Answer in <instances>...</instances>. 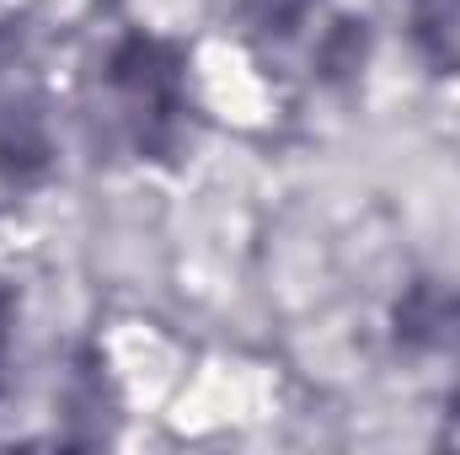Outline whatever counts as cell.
<instances>
[{"label": "cell", "mask_w": 460, "mask_h": 455, "mask_svg": "<svg viewBox=\"0 0 460 455\" xmlns=\"http://www.w3.org/2000/svg\"><path fill=\"white\" fill-rule=\"evenodd\" d=\"M113 86L139 145H155L172 134V123L182 113V76H177V54L166 43L128 38L113 59Z\"/></svg>", "instance_id": "cell-1"}, {"label": "cell", "mask_w": 460, "mask_h": 455, "mask_svg": "<svg viewBox=\"0 0 460 455\" xmlns=\"http://www.w3.org/2000/svg\"><path fill=\"white\" fill-rule=\"evenodd\" d=\"M412 27L439 70H460V0H418Z\"/></svg>", "instance_id": "cell-2"}, {"label": "cell", "mask_w": 460, "mask_h": 455, "mask_svg": "<svg viewBox=\"0 0 460 455\" xmlns=\"http://www.w3.org/2000/svg\"><path fill=\"white\" fill-rule=\"evenodd\" d=\"M5 322H11V311H5V300H0V380H5Z\"/></svg>", "instance_id": "cell-3"}]
</instances>
